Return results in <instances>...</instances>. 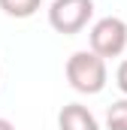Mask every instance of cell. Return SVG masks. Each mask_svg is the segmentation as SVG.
I'll return each mask as SVG.
<instances>
[{
	"instance_id": "obj_1",
	"label": "cell",
	"mask_w": 127,
	"mask_h": 130,
	"mask_svg": "<svg viewBox=\"0 0 127 130\" xmlns=\"http://www.w3.org/2000/svg\"><path fill=\"white\" fill-rule=\"evenodd\" d=\"M64 73H67L70 88L79 91V94H88V97H91V94H100V91L106 88V82H109L106 58H100V55L91 52V48L73 52V55L67 58Z\"/></svg>"
},
{
	"instance_id": "obj_4",
	"label": "cell",
	"mask_w": 127,
	"mask_h": 130,
	"mask_svg": "<svg viewBox=\"0 0 127 130\" xmlns=\"http://www.w3.org/2000/svg\"><path fill=\"white\" fill-rule=\"evenodd\" d=\"M58 127L61 130H100L94 112L82 103H67L58 112Z\"/></svg>"
},
{
	"instance_id": "obj_9",
	"label": "cell",
	"mask_w": 127,
	"mask_h": 130,
	"mask_svg": "<svg viewBox=\"0 0 127 130\" xmlns=\"http://www.w3.org/2000/svg\"><path fill=\"white\" fill-rule=\"evenodd\" d=\"M0 76H3V67H0Z\"/></svg>"
},
{
	"instance_id": "obj_6",
	"label": "cell",
	"mask_w": 127,
	"mask_h": 130,
	"mask_svg": "<svg viewBox=\"0 0 127 130\" xmlns=\"http://www.w3.org/2000/svg\"><path fill=\"white\" fill-rule=\"evenodd\" d=\"M106 127L109 130H127V97L115 100L106 112Z\"/></svg>"
},
{
	"instance_id": "obj_2",
	"label": "cell",
	"mask_w": 127,
	"mask_h": 130,
	"mask_svg": "<svg viewBox=\"0 0 127 130\" xmlns=\"http://www.w3.org/2000/svg\"><path fill=\"white\" fill-rule=\"evenodd\" d=\"M88 48L100 58H121L127 48V21L118 15L97 18L88 30Z\"/></svg>"
},
{
	"instance_id": "obj_8",
	"label": "cell",
	"mask_w": 127,
	"mask_h": 130,
	"mask_svg": "<svg viewBox=\"0 0 127 130\" xmlns=\"http://www.w3.org/2000/svg\"><path fill=\"white\" fill-rule=\"evenodd\" d=\"M0 130H15V124H12L9 118H0Z\"/></svg>"
},
{
	"instance_id": "obj_3",
	"label": "cell",
	"mask_w": 127,
	"mask_h": 130,
	"mask_svg": "<svg viewBox=\"0 0 127 130\" xmlns=\"http://www.w3.org/2000/svg\"><path fill=\"white\" fill-rule=\"evenodd\" d=\"M94 18V0H52L49 24L64 36H76Z\"/></svg>"
},
{
	"instance_id": "obj_5",
	"label": "cell",
	"mask_w": 127,
	"mask_h": 130,
	"mask_svg": "<svg viewBox=\"0 0 127 130\" xmlns=\"http://www.w3.org/2000/svg\"><path fill=\"white\" fill-rule=\"evenodd\" d=\"M42 0H0V9L9 15V18H30L39 12Z\"/></svg>"
},
{
	"instance_id": "obj_7",
	"label": "cell",
	"mask_w": 127,
	"mask_h": 130,
	"mask_svg": "<svg viewBox=\"0 0 127 130\" xmlns=\"http://www.w3.org/2000/svg\"><path fill=\"white\" fill-rule=\"evenodd\" d=\"M115 85H118V91L127 97V58L118 64V70H115Z\"/></svg>"
}]
</instances>
